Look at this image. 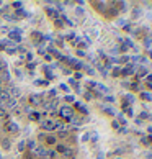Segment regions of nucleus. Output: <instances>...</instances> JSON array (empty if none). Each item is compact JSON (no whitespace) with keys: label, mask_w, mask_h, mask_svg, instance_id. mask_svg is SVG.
Instances as JSON below:
<instances>
[{"label":"nucleus","mask_w":152,"mask_h":159,"mask_svg":"<svg viewBox=\"0 0 152 159\" xmlns=\"http://www.w3.org/2000/svg\"><path fill=\"white\" fill-rule=\"evenodd\" d=\"M41 128L46 129V131H52V129H59V128H62V126H61L57 121H54V120L46 118V120L41 121Z\"/></svg>","instance_id":"1"},{"label":"nucleus","mask_w":152,"mask_h":159,"mask_svg":"<svg viewBox=\"0 0 152 159\" xmlns=\"http://www.w3.org/2000/svg\"><path fill=\"white\" fill-rule=\"evenodd\" d=\"M21 34H23V31L20 30V28H15V30H10V33H8V38L11 39V41H15V43H20L21 41Z\"/></svg>","instance_id":"2"},{"label":"nucleus","mask_w":152,"mask_h":159,"mask_svg":"<svg viewBox=\"0 0 152 159\" xmlns=\"http://www.w3.org/2000/svg\"><path fill=\"white\" fill-rule=\"evenodd\" d=\"M30 103L31 105H43V102H41V100H43V95H39V93H33V95H30Z\"/></svg>","instance_id":"3"},{"label":"nucleus","mask_w":152,"mask_h":159,"mask_svg":"<svg viewBox=\"0 0 152 159\" xmlns=\"http://www.w3.org/2000/svg\"><path fill=\"white\" fill-rule=\"evenodd\" d=\"M59 113H61V116H64V118H67V120L72 118V108H69V107H61Z\"/></svg>","instance_id":"4"},{"label":"nucleus","mask_w":152,"mask_h":159,"mask_svg":"<svg viewBox=\"0 0 152 159\" xmlns=\"http://www.w3.org/2000/svg\"><path fill=\"white\" fill-rule=\"evenodd\" d=\"M31 38H33V41L36 44H39L41 41H44V34H41V33H38V31H33L31 33Z\"/></svg>","instance_id":"5"},{"label":"nucleus","mask_w":152,"mask_h":159,"mask_svg":"<svg viewBox=\"0 0 152 159\" xmlns=\"http://www.w3.org/2000/svg\"><path fill=\"white\" fill-rule=\"evenodd\" d=\"M10 98H11V95H10V92H8V90H3L2 93H0V102L7 103V102H8Z\"/></svg>","instance_id":"6"},{"label":"nucleus","mask_w":152,"mask_h":159,"mask_svg":"<svg viewBox=\"0 0 152 159\" xmlns=\"http://www.w3.org/2000/svg\"><path fill=\"white\" fill-rule=\"evenodd\" d=\"M46 13H48L49 16H52V18H56V20H57V16H59L57 15V10H54L52 7H46Z\"/></svg>","instance_id":"7"},{"label":"nucleus","mask_w":152,"mask_h":159,"mask_svg":"<svg viewBox=\"0 0 152 159\" xmlns=\"http://www.w3.org/2000/svg\"><path fill=\"white\" fill-rule=\"evenodd\" d=\"M7 131H16V129H18V126H16V123L15 121H8V125H7Z\"/></svg>","instance_id":"8"},{"label":"nucleus","mask_w":152,"mask_h":159,"mask_svg":"<svg viewBox=\"0 0 152 159\" xmlns=\"http://www.w3.org/2000/svg\"><path fill=\"white\" fill-rule=\"evenodd\" d=\"M11 148V143H10V139H2V149H5V151H8Z\"/></svg>","instance_id":"9"},{"label":"nucleus","mask_w":152,"mask_h":159,"mask_svg":"<svg viewBox=\"0 0 152 159\" xmlns=\"http://www.w3.org/2000/svg\"><path fill=\"white\" fill-rule=\"evenodd\" d=\"M26 149V139H20L18 141V152H23Z\"/></svg>","instance_id":"10"},{"label":"nucleus","mask_w":152,"mask_h":159,"mask_svg":"<svg viewBox=\"0 0 152 159\" xmlns=\"http://www.w3.org/2000/svg\"><path fill=\"white\" fill-rule=\"evenodd\" d=\"M26 148H28V149H31V151H34V149L38 148V146H36V141H34V139H30V141L26 143Z\"/></svg>","instance_id":"11"},{"label":"nucleus","mask_w":152,"mask_h":159,"mask_svg":"<svg viewBox=\"0 0 152 159\" xmlns=\"http://www.w3.org/2000/svg\"><path fill=\"white\" fill-rule=\"evenodd\" d=\"M44 139H46V144H49V146L56 144V136H48V138H44Z\"/></svg>","instance_id":"12"},{"label":"nucleus","mask_w":152,"mask_h":159,"mask_svg":"<svg viewBox=\"0 0 152 159\" xmlns=\"http://www.w3.org/2000/svg\"><path fill=\"white\" fill-rule=\"evenodd\" d=\"M30 120H33V121L39 120V113H38V111H31V113H30Z\"/></svg>","instance_id":"13"},{"label":"nucleus","mask_w":152,"mask_h":159,"mask_svg":"<svg viewBox=\"0 0 152 159\" xmlns=\"http://www.w3.org/2000/svg\"><path fill=\"white\" fill-rule=\"evenodd\" d=\"M46 157H48V159H57V152L56 151H48Z\"/></svg>","instance_id":"14"},{"label":"nucleus","mask_w":152,"mask_h":159,"mask_svg":"<svg viewBox=\"0 0 152 159\" xmlns=\"http://www.w3.org/2000/svg\"><path fill=\"white\" fill-rule=\"evenodd\" d=\"M67 148H66V146H64V144H57L56 146V152H62V154H64V151H66Z\"/></svg>","instance_id":"15"},{"label":"nucleus","mask_w":152,"mask_h":159,"mask_svg":"<svg viewBox=\"0 0 152 159\" xmlns=\"http://www.w3.org/2000/svg\"><path fill=\"white\" fill-rule=\"evenodd\" d=\"M64 157H74V151L72 149H66L64 151Z\"/></svg>","instance_id":"16"},{"label":"nucleus","mask_w":152,"mask_h":159,"mask_svg":"<svg viewBox=\"0 0 152 159\" xmlns=\"http://www.w3.org/2000/svg\"><path fill=\"white\" fill-rule=\"evenodd\" d=\"M15 105H16V98L11 97V98L8 100V102H7V107H15Z\"/></svg>","instance_id":"17"},{"label":"nucleus","mask_w":152,"mask_h":159,"mask_svg":"<svg viewBox=\"0 0 152 159\" xmlns=\"http://www.w3.org/2000/svg\"><path fill=\"white\" fill-rule=\"evenodd\" d=\"M34 84H36V85H49V80H36V82H34Z\"/></svg>","instance_id":"18"},{"label":"nucleus","mask_w":152,"mask_h":159,"mask_svg":"<svg viewBox=\"0 0 152 159\" xmlns=\"http://www.w3.org/2000/svg\"><path fill=\"white\" fill-rule=\"evenodd\" d=\"M46 75H48V79H52V77H54V74L51 72V69H49V67H46Z\"/></svg>","instance_id":"19"},{"label":"nucleus","mask_w":152,"mask_h":159,"mask_svg":"<svg viewBox=\"0 0 152 159\" xmlns=\"http://www.w3.org/2000/svg\"><path fill=\"white\" fill-rule=\"evenodd\" d=\"M10 95H20V89H11V92H10Z\"/></svg>","instance_id":"20"},{"label":"nucleus","mask_w":152,"mask_h":159,"mask_svg":"<svg viewBox=\"0 0 152 159\" xmlns=\"http://www.w3.org/2000/svg\"><path fill=\"white\" fill-rule=\"evenodd\" d=\"M15 75H16L18 79H23V74H21V70H20V69H15Z\"/></svg>","instance_id":"21"},{"label":"nucleus","mask_w":152,"mask_h":159,"mask_svg":"<svg viewBox=\"0 0 152 159\" xmlns=\"http://www.w3.org/2000/svg\"><path fill=\"white\" fill-rule=\"evenodd\" d=\"M26 59L33 62V52H26Z\"/></svg>","instance_id":"22"},{"label":"nucleus","mask_w":152,"mask_h":159,"mask_svg":"<svg viewBox=\"0 0 152 159\" xmlns=\"http://www.w3.org/2000/svg\"><path fill=\"white\" fill-rule=\"evenodd\" d=\"M44 59L48 61V62H51V61H52V57H51V54H48V52H46V54H44Z\"/></svg>","instance_id":"23"},{"label":"nucleus","mask_w":152,"mask_h":159,"mask_svg":"<svg viewBox=\"0 0 152 159\" xmlns=\"http://www.w3.org/2000/svg\"><path fill=\"white\" fill-rule=\"evenodd\" d=\"M74 100H75L74 95H67V97H66V102H74Z\"/></svg>","instance_id":"24"},{"label":"nucleus","mask_w":152,"mask_h":159,"mask_svg":"<svg viewBox=\"0 0 152 159\" xmlns=\"http://www.w3.org/2000/svg\"><path fill=\"white\" fill-rule=\"evenodd\" d=\"M59 87H61V90H66V92H67V90H69V87H67V85H66V84H61V85H59Z\"/></svg>","instance_id":"25"},{"label":"nucleus","mask_w":152,"mask_h":159,"mask_svg":"<svg viewBox=\"0 0 152 159\" xmlns=\"http://www.w3.org/2000/svg\"><path fill=\"white\" fill-rule=\"evenodd\" d=\"M77 46H79V48H85V43H84V41H79V43H77Z\"/></svg>","instance_id":"26"},{"label":"nucleus","mask_w":152,"mask_h":159,"mask_svg":"<svg viewBox=\"0 0 152 159\" xmlns=\"http://www.w3.org/2000/svg\"><path fill=\"white\" fill-rule=\"evenodd\" d=\"M38 52H39V54H43V56H44V54H46V49H43V48H39V49H38Z\"/></svg>","instance_id":"27"},{"label":"nucleus","mask_w":152,"mask_h":159,"mask_svg":"<svg viewBox=\"0 0 152 159\" xmlns=\"http://www.w3.org/2000/svg\"><path fill=\"white\" fill-rule=\"evenodd\" d=\"M0 116H5V108H0Z\"/></svg>","instance_id":"28"},{"label":"nucleus","mask_w":152,"mask_h":159,"mask_svg":"<svg viewBox=\"0 0 152 159\" xmlns=\"http://www.w3.org/2000/svg\"><path fill=\"white\" fill-rule=\"evenodd\" d=\"M2 92H3V87H2V85H0V93H2Z\"/></svg>","instance_id":"29"},{"label":"nucleus","mask_w":152,"mask_h":159,"mask_svg":"<svg viewBox=\"0 0 152 159\" xmlns=\"http://www.w3.org/2000/svg\"><path fill=\"white\" fill-rule=\"evenodd\" d=\"M0 13H3V8H0Z\"/></svg>","instance_id":"30"},{"label":"nucleus","mask_w":152,"mask_h":159,"mask_svg":"<svg viewBox=\"0 0 152 159\" xmlns=\"http://www.w3.org/2000/svg\"><path fill=\"white\" fill-rule=\"evenodd\" d=\"M0 159H2V154H0Z\"/></svg>","instance_id":"31"}]
</instances>
